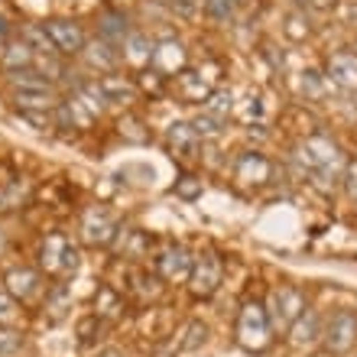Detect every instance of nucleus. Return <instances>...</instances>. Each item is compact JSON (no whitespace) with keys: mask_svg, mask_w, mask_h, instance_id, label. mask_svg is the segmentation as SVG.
<instances>
[{"mask_svg":"<svg viewBox=\"0 0 357 357\" xmlns=\"http://www.w3.org/2000/svg\"><path fill=\"white\" fill-rule=\"evenodd\" d=\"M302 312H305V299H302L299 289L282 286V289L273 292V315H270V321H276L280 328H292Z\"/></svg>","mask_w":357,"mask_h":357,"instance_id":"nucleus-8","label":"nucleus"},{"mask_svg":"<svg viewBox=\"0 0 357 357\" xmlns=\"http://www.w3.org/2000/svg\"><path fill=\"white\" fill-rule=\"evenodd\" d=\"M127 59L130 62H137V66H146V62H153V46L146 43V36H140V33H130L127 36Z\"/></svg>","mask_w":357,"mask_h":357,"instance_id":"nucleus-20","label":"nucleus"},{"mask_svg":"<svg viewBox=\"0 0 357 357\" xmlns=\"http://www.w3.org/2000/svg\"><path fill=\"white\" fill-rule=\"evenodd\" d=\"M153 68H156V75H176V72H182V66H185V52H182V46L178 43H162V46L153 49Z\"/></svg>","mask_w":357,"mask_h":357,"instance_id":"nucleus-14","label":"nucleus"},{"mask_svg":"<svg viewBox=\"0 0 357 357\" xmlns=\"http://www.w3.org/2000/svg\"><path fill=\"white\" fill-rule=\"evenodd\" d=\"M98 357H123V354H121V351H101Z\"/></svg>","mask_w":357,"mask_h":357,"instance_id":"nucleus-37","label":"nucleus"},{"mask_svg":"<svg viewBox=\"0 0 357 357\" xmlns=\"http://www.w3.org/2000/svg\"><path fill=\"white\" fill-rule=\"evenodd\" d=\"M166 143H169V153L176 160H195L198 150H202V137L195 133L192 123H169V130H166Z\"/></svg>","mask_w":357,"mask_h":357,"instance_id":"nucleus-10","label":"nucleus"},{"mask_svg":"<svg viewBox=\"0 0 357 357\" xmlns=\"http://www.w3.org/2000/svg\"><path fill=\"white\" fill-rule=\"evenodd\" d=\"M169 7H172L176 17L192 20V17H198V13L205 10V0H169Z\"/></svg>","mask_w":357,"mask_h":357,"instance_id":"nucleus-29","label":"nucleus"},{"mask_svg":"<svg viewBox=\"0 0 357 357\" xmlns=\"http://www.w3.org/2000/svg\"><path fill=\"white\" fill-rule=\"evenodd\" d=\"M3 282H7V292L17 302L36 299L39 286H43V282H39V273L29 270V266H10V270L3 273Z\"/></svg>","mask_w":357,"mask_h":357,"instance_id":"nucleus-11","label":"nucleus"},{"mask_svg":"<svg viewBox=\"0 0 357 357\" xmlns=\"http://www.w3.org/2000/svg\"><path fill=\"white\" fill-rule=\"evenodd\" d=\"M68 309H72V292H68V286L59 282L56 289L46 296V319L49 321H62L68 315Z\"/></svg>","mask_w":357,"mask_h":357,"instance_id":"nucleus-19","label":"nucleus"},{"mask_svg":"<svg viewBox=\"0 0 357 357\" xmlns=\"http://www.w3.org/2000/svg\"><path fill=\"white\" fill-rule=\"evenodd\" d=\"M289 335H292V344H296V348H312L321 335L319 331V315L305 309L299 319H296V325L289 328Z\"/></svg>","mask_w":357,"mask_h":357,"instance_id":"nucleus-15","label":"nucleus"},{"mask_svg":"<svg viewBox=\"0 0 357 357\" xmlns=\"http://www.w3.org/2000/svg\"><path fill=\"white\" fill-rule=\"evenodd\" d=\"M231 111V91H211L205 101V114H211V117H225V114Z\"/></svg>","mask_w":357,"mask_h":357,"instance_id":"nucleus-26","label":"nucleus"},{"mask_svg":"<svg viewBox=\"0 0 357 357\" xmlns=\"http://www.w3.org/2000/svg\"><path fill=\"white\" fill-rule=\"evenodd\" d=\"M296 156H299L302 166H309V169H315V172H328L341 162L338 146H335L328 137H309L305 143H299Z\"/></svg>","mask_w":357,"mask_h":357,"instance_id":"nucleus-4","label":"nucleus"},{"mask_svg":"<svg viewBox=\"0 0 357 357\" xmlns=\"http://www.w3.org/2000/svg\"><path fill=\"white\" fill-rule=\"evenodd\" d=\"M13 302H17V299H13L7 289H0V325L13 319V312H17V305H13Z\"/></svg>","mask_w":357,"mask_h":357,"instance_id":"nucleus-34","label":"nucleus"},{"mask_svg":"<svg viewBox=\"0 0 357 357\" xmlns=\"http://www.w3.org/2000/svg\"><path fill=\"white\" fill-rule=\"evenodd\" d=\"M26 344V335L20 328H7V325H0V357H13L20 354V348Z\"/></svg>","mask_w":357,"mask_h":357,"instance_id":"nucleus-22","label":"nucleus"},{"mask_svg":"<svg viewBox=\"0 0 357 357\" xmlns=\"http://www.w3.org/2000/svg\"><path fill=\"white\" fill-rule=\"evenodd\" d=\"M221 276H225V264L215 250H205V254L195 257L192 273H188V289L195 299H211L221 286Z\"/></svg>","mask_w":357,"mask_h":357,"instance_id":"nucleus-2","label":"nucleus"},{"mask_svg":"<svg viewBox=\"0 0 357 357\" xmlns=\"http://www.w3.org/2000/svg\"><path fill=\"white\" fill-rule=\"evenodd\" d=\"M192 127H195L198 137H215V133H221V127H218V117H211V114H198L195 121H192Z\"/></svg>","mask_w":357,"mask_h":357,"instance_id":"nucleus-33","label":"nucleus"},{"mask_svg":"<svg viewBox=\"0 0 357 357\" xmlns=\"http://www.w3.org/2000/svg\"><path fill=\"white\" fill-rule=\"evenodd\" d=\"M176 195L178 198H185V202H195L198 195H202V178L195 176H182L176 182Z\"/></svg>","mask_w":357,"mask_h":357,"instance_id":"nucleus-28","label":"nucleus"},{"mask_svg":"<svg viewBox=\"0 0 357 357\" xmlns=\"http://www.w3.org/2000/svg\"><path fill=\"white\" fill-rule=\"evenodd\" d=\"M302 91H309V94H321V78L319 72H302Z\"/></svg>","mask_w":357,"mask_h":357,"instance_id":"nucleus-35","label":"nucleus"},{"mask_svg":"<svg viewBox=\"0 0 357 357\" xmlns=\"http://www.w3.org/2000/svg\"><path fill=\"white\" fill-rule=\"evenodd\" d=\"M94 315H121V299H117V292L101 286V292H98V312H94Z\"/></svg>","mask_w":357,"mask_h":357,"instance_id":"nucleus-27","label":"nucleus"},{"mask_svg":"<svg viewBox=\"0 0 357 357\" xmlns=\"http://www.w3.org/2000/svg\"><path fill=\"white\" fill-rule=\"evenodd\" d=\"M328 75L335 85L357 91V56L354 52H335L328 59Z\"/></svg>","mask_w":357,"mask_h":357,"instance_id":"nucleus-13","label":"nucleus"},{"mask_svg":"<svg viewBox=\"0 0 357 357\" xmlns=\"http://www.w3.org/2000/svg\"><path fill=\"white\" fill-rule=\"evenodd\" d=\"M49 43L56 46V52H66V56H75V52H85V33L78 23L72 20H49L46 26Z\"/></svg>","mask_w":357,"mask_h":357,"instance_id":"nucleus-7","label":"nucleus"},{"mask_svg":"<svg viewBox=\"0 0 357 357\" xmlns=\"http://www.w3.org/2000/svg\"><path fill=\"white\" fill-rule=\"evenodd\" d=\"M305 3H309V7H315V10H331L338 0H305Z\"/></svg>","mask_w":357,"mask_h":357,"instance_id":"nucleus-36","label":"nucleus"},{"mask_svg":"<svg viewBox=\"0 0 357 357\" xmlns=\"http://www.w3.org/2000/svg\"><path fill=\"white\" fill-rule=\"evenodd\" d=\"M205 13L218 23H225L237 13V0H205Z\"/></svg>","mask_w":357,"mask_h":357,"instance_id":"nucleus-25","label":"nucleus"},{"mask_svg":"<svg viewBox=\"0 0 357 357\" xmlns=\"http://www.w3.org/2000/svg\"><path fill=\"white\" fill-rule=\"evenodd\" d=\"M33 59H36V49L26 46V43H20V46H13L7 52V68H13V72H23V68L33 66Z\"/></svg>","mask_w":357,"mask_h":357,"instance_id":"nucleus-23","label":"nucleus"},{"mask_svg":"<svg viewBox=\"0 0 357 357\" xmlns=\"http://www.w3.org/2000/svg\"><path fill=\"white\" fill-rule=\"evenodd\" d=\"M98 85H101L104 101L127 104V101H133V98H137V88H133V82H127L123 75H104V78H98Z\"/></svg>","mask_w":357,"mask_h":357,"instance_id":"nucleus-16","label":"nucleus"},{"mask_svg":"<svg viewBox=\"0 0 357 357\" xmlns=\"http://www.w3.org/2000/svg\"><path fill=\"white\" fill-rule=\"evenodd\" d=\"M127 234H130V244L123 247V250H127V257H143L146 250H150L153 241L143 234V231H127Z\"/></svg>","mask_w":357,"mask_h":357,"instance_id":"nucleus-31","label":"nucleus"},{"mask_svg":"<svg viewBox=\"0 0 357 357\" xmlns=\"http://www.w3.org/2000/svg\"><path fill=\"white\" fill-rule=\"evenodd\" d=\"M94 328H101V315H88V319H82L78 321V341H82V344H91Z\"/></svg>","mask_w":357,"mask_h":357,"instance_id":"nucleus-32","label":"nucleus"},{"mask_svg":"<svg viewBox=\"0 0 357 357\" xmlns=\"http://www.w3.org/2000/svg\"><path fill=\"white\" fill-rule=\"evenodd\" d=\"M88 62L98 68H114L117 66V52H114L107 43H94V46L88 49Z\"/></svg>","mask_w":357,"mask_h":357,"instance_id":"nucleus-24","label":"nucleus"},{"mask_svg":"<svg viewBox=\"0 0 357 357\" xmlns=\"http://www.w3.org/2000/svg\"><path fill=\"white\" fill-rule=\"evenodd\" d=\"M234 176L244 182V185H266L273 176V162L260 153H244L241 160H237V169Z\"/></svg>","mask_w":357,"mask_h":357,"instance_id":"nucleus-12","label":"nucleus"},{"mask_svg":"<svg viewBox=\"0 0 357 357\" xmlns=\"http://www.w3.org/2000/svg\"><path fill=\"white\" fill-rule=\"evenodd\" d=\"M56 98L49 91H17V107L20 114H49Z\"/></svg>","mask_w":357,"mask_h":357,"instance_id":"nucleus-17","label":"nucleus"},{"mask_svg":"<svg viewBox=\"0 0 357 357\" xmlns=\"http://www.w3.org/2000/svg\"><path fill=\"white\" fill-rule=\"evenodd\" d=\"M82 237H85L91 247L114 244V237H117V221H114V215L101 205L88 208L85 218H82Z\"/></svg>","mask_w":357,"mask_h":357,"instance_id":"nucleus-5","label":"nucleus"},{"mask_svg":"<svg viewBox=\"0 0 357 357\" xmlns=\"http://www.w3.org/2000/svg\"><path fill=\"white\" fill-rule=\"evenodd\" d=\"M23 202V185L20 182H10L7 188H0V211H10Z\"/></svg>","mask_w":357,"mask_h":357,"instance_id":"nucleus-30","label":"nucleus"},{"mask_svg":"<svg viewBox=\"0 0 357 357\" xmlns=\"http://www.w3.org/2000/svg\"><path fill=\"white\" fill-rule=\"evenodd\" d=\"M176 91L185 98V101H202L211 94V88L202 82V72H178V82H176Z\"/></svg>","mask_w":357,"mask_h":357,"instance_id":"nucleus-18","label":"nucleus"},{"mask_svg":"<svg viewBox=\"0 0 357 357\" xmlns=\"http://www.w3.org/2000/svg\"><path fill=\"white\" fill-rule=\"evenodd\" d=\"M208 341V325L205 321H188L185 325V338L178 341V351H198Z\"/></svg>","mask_w":357,"mask_h":357,"instance_id":"nucleus-21","label":"nucleus"},{"mask_svg":"<svg viewBox=\"0 0 357 357\" xmlns=\"http://www.w3.org/2000/svg\"><path fill=\"white\" fill-rule=\"evenodd\" d=\"M192 264H195V257L188 254L182 244H172L166 247L160 257H156V270L166 282H178V280H188V273H192Z\"/></svg>","mask_w":357,"mask_h":357,"instance_id":"nucleus-9","label":"nucleus"},{"mask_svg":"<svg viewBox=\"0 0 357 357\" xmlns=\"http://www.w3.org/2000/svg\"><path fill=\"white\" fill-rule=\"evenodd\" d=\"M354 341H357V315L348 309L335 312L328 321V328H325V348H328L331 354H344V351H351Z\"/></svg>","mask_w":357,"mask_h":357,"instance_id":"nucleus-6","label":"nucleus"},{"mask_svg":"<svg viewBox=\"0 0 357 357\" xmlns=\"http://www.w3.org/2000/svg\"><path fill=\"white\" fill-rule=\"evenodd\" d=\"M270 312L260 305V302H247L241 315H237V325H234V338L237 344L244 351H264L270 344Z\"/></svg>","mask_w":357,"mask_h":357,"instance_id":"nucleus-1","label":"nucleus"},{"mask_svg":"<svg viewBox=\"0 0 357 357\" xmlns=\"http://www.w3.org/2000/svg\"><path fill=\"white\" fill-rule=\"evenodd\" d=\"M39 264L46 273H72L78 270L82 257H78V247L66 234H49L43 241V250H39Z\"/></svg>","mask_w":357,"mask_h":357,"instance_id":"nucleus-3","label":"nucleus"}]
</instances>
